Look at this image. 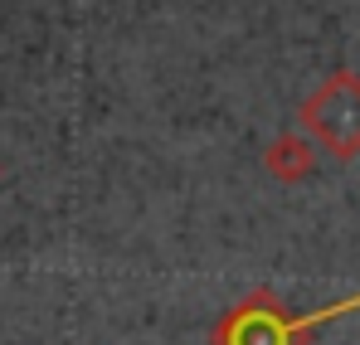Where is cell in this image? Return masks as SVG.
Masks as SVG:
<instances>
[{"mask_svg": "<svg viewBox=\"0 0 360 345\" xmlns=\"http://www.w3.org/2000/svg\"><path fill=\"white\" fill-rule=\"evenodd\" d=\"M297 122L326 156H336V161L360 156V78L356 73H331L297 108Z\"/></svg>", "mask_w": 360, "mask_h": 345, "instance_id": "1", "label": "cell"}, {"mask_svg": "<svg viewBox=\"0 0 360 345\" xmlns=\"http://www.w3.org/2000/svg\"><path fill=\"white\" fill-rule=\"evenodd\" d=\"M263 166H268V175L297 185V180H307V175L316 171V141L311 136H278V141H268Z\"/></svg>", "mask_w": 360, "mask_h": 345, "instance_id": "2", "label": "cell"}]
</instances>
